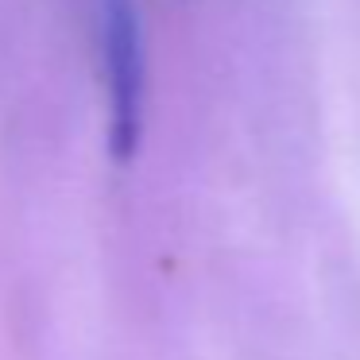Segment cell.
Listing matches in <instances>:
<instances>
[{"mask_svg": "<svg viewBox=\"0 0 360 360\" xmlns=\"http://www.w3.org/2000/svg\"><path fill=\"white\" fill-rule=\"evenodd\" d=\"M101 70L109 97V151L128 163L143 136V101H148V55H143L140 0H101Z\"/></svg>", "mask_w": 360, "mask_h": 360, "instance_id": "cell-1", "label": "cell"}]
</instances>
